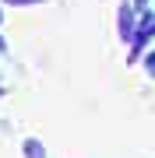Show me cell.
Here are the masks:
<instances>
[{
	"instance_id": "cell-2",
	"label": "cell",
	"mask_w": 155,
	"mask_h": 158,
	"mask_svg": "<svg viewBox=\"0 0 155 158\" xmlns=\"http://www.w3.org/2000/svg\"><path fill=\"white\" fill-rule=\"evenodd\" d=\"M21 151H25V158H46V144H42L39 137H25Z\"/></svg>"
},
{
	"instance_id": "cell-5",
	"label": "cell",
	"mask_w": 155,
	"mask_h": 158,
	"mask_svg": "<svg viewBox=\"0 0 155 158\" xmlns=\"http://www.w3.org/2000/svg\"><path fill=\"white\" fill-rule=\"evenodd\" d=\"M131 7H134V11H148V0H134Z\"/></svg>"
},
{
	"instance_id": "cell-1",
	"label": "cell",
	"mask_w": 155,
	"mask_h": 158,
	"mask_svg": "<svg viewBox=\"0 0 155 158\" xmlns=\"http://www.w3.org/2000/svg\"><path fill=\"white\" fill-rule=\"evenodd\" d=\"M134 7H131V0H123L120 4V11H116V35H120V42H131V35H134Z\"/></svg>"
},
{
	"instance_id": "cell-7",
	"label": "cell",
	"mask_w": 155,
	"mask_h": 158,
	"mask_svg": "<svg viewBox=\"0 0 155 158\" xmlns=\"http://www.w3.org/2000/svg\"><path fill=\"white\" fill-rule=\"evenodd\" d=\"M0 21H4V14H0Z\"/></svg>"
},
{
	"instance_id": "cell-6",
	"label": "cell",
	"mask_w": 155,
	"mask_h": 158,
	"mask_svg": "<svg viewBox=\"0 0 155 158\" xmlns=\"http://www.w3.org/2000/svg\"><path fill=\"white\" fill-rule=\"evenodd\" d=\"M0 98H4V88H0Z\"/></svg>"
},
{
	"instance_id": "cell-4",
	"label": "cell",
	"mask_w": 155,
	"mask_h": 158,
	"mask_svg": "<svg viewBox=\"0 0 155 158\" xmlns=\"http://www.w3.org/2000/svg\"><path fill=\"white\" fill-rule=\"evenodd\" d=\"M4 4H14V7H28V4H46V0H4Z\"/></svg>"
},
{
	"instance_id": "cell-3",
	"label": "cell",
	"mask_w": 155,
	"mask_h": 158,
	"mask_svg": "<svg viewBox=\"0 0 155 158\" xmlns=\"http://www.w3.org/2000/svg\"><path fill=\"white\" fill-rule=\"evenodd\" d=\"M144 70L155 74V53H144Z\"/></svg>"
}]
</instances>
